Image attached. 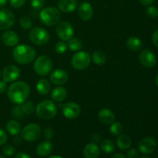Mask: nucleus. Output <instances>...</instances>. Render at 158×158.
Here are the masks:
<instances>
[{
    "mask_svg": "<svg viewBox=\"0 0 158 158\" xmlns=\"http://www.w3.org/2000/svg\"><path fill=\"white\" fill-rule=\"evenodd\" d=\"M30 94V86L27 83L23 81H16L8 88L7 97L12 103L21 105L27 100Z\"/></svg>",
    "mask_w": 158,
    "mask_h": 158,
    "instance_id": "obj_1",
    "label": "nucleus"
},
{
    "mask_svg": "<svg viewBox=\"0 0 158 158\" xmlns=\"http://www.w3.org/2000/svg\"><path fill=\"white\" fill-rule=\"evenodd\" d=\"M36 52L32 46L23 44L15 46L12 51L14 60L19 64L26 65L32 63L35 58Z\"/></svg>",
    "mask_w": 158,
    "mask_h": 158,
    "instance_id": "obj_2",
    "label": "nucleus"
},
{
    "mask_svg": "<svg viewBox=\"0 0 158 158\" xmlns=\"http://www.w3.org/2000/svg\"><path fill=\"white\" fill-rule=\"evenodd\" d=\"M57 113V107L55 103L49 100L40 102L35 107L37 117L43 120H49L53 118Z\"/></svg>",
    "mask_w": 158,
    "mask_h": 158,
    "instance_id": "obj_3",
    "label": "nucleus"
},
{
    "mask_svg": "<svg viewBox=\"0 0 158 158\" xmlns=\"http://www.w3.org/2000/svg\"><path fill=\"white\" fill-rule=\"evenodd\" d=\"M61 18L60 9L53 6L44 8L40 12V19L47 26H52L57 24Z\"/></svg>",
    "mask_w": 158,
    "mask_h": 158,
    "instance_id": "obj_4",
    "label": "nucleus"
},
{
    "mask_svg": "<svg viewBox=\"0 0 158 158\" xmlns=\"http://www.w3.org/2000/svg\"><path fill=\"white\" fill-rule=\"evenodd\" d=\"M33 69L39 76H41V77L47 76L52 72V60L47 56H40L34 62Z\"/></svg>",
    "mask_w": 158,
    "mask_h": 158,
    "instance_id": "obj_5",
    "label": "nucleus"
},
{
    "mask_svg": "<svg viewBox=\"0 0 158 158\" xmlns=\"http://www.w3.org/2000/svg\"><path fill=\"white\" fill-rule=\"evenodd\" d=\"M29 38L35 45L43 46L49 42V34L44 28L35 27L29 31Z\"/></svg>",
    "mask_w": 158,
    "mask_h": 158,
    "instance_id": "obj_6",
    "label": "nucleus"
},
{
    "mask_svg": "<svg viewBox=\"0 0 158 158\" xmlns=\"http://www.w3.org/2000/svg\"><path fill=\"white\" fill-rule=\"evenodd\" d=\"M91 58L89 54L85 51H80L73 55L71 60V65L77 70L86 69L90 63Z\"/></svg>",
    "mask_w": 158,
    "mask_h": 158,
    "instance_id": "obj_7",
    "label": "nucleus"
},
{
    "mask_svg": "<svg viewBox=\"0 0 158 158\" xmlns=\"http://www.w3.org/2000/svg\"><path fill=\"white\" fill-rule=\"evenodd\" d=\"M56 32L59 38L64 42H68L73 37L74 29L72 25L66 21L59 22L56 26Z\"/></svg>",
    "mask_w": 158,
    "mask_h": 158,
    "instance_id": "obj_8",
    "label": "nucleus"
},
{
    "mask_svg": "<svg viewBox=\"0 0 158 158\" xmlns=\"http://www.w3.org/2000/svg\"><path fill=\"white\" fill-rule=\"evenodd\" d=\"M41 128L36 123H29L26 125L21 131L22 138L28 142L35 141L41 135Z\"/></svg>",
    "mask_w": 158,
    "mask_h": 158,
    "instance_id": "obj_9",
    "label": "nucleus"
},
{
    "mask_svg": "<svg viewBox=\"0 0 158 158\" xmlns=\"http://www.w3.org/2000/svg\"><path fill=\"white\" fill-rule=\"evenodd\" d=\"M15 15L8 9H0V30H7L15 23Z\"/></svg>",
    "mask_w": 158,
    "mask_h": 158,
    "instance_id": "obj_10",
    "label": "nucleus"
},
{
    "mask_svg": "<svg viewBox=\"0 0 158 158\" xmlns=\"http://www.w3.org/2000/svg\"><path fill=\"white\" fill-rule=\"evenodd\" d=\"M139 62L146 68H152L157 63V58L154 52L149 49H143L139 54Z\"/></svg>",
    "mask_w": 158,
    "mask_h": 158,
    "instance_id": "obj_11",
    "label": "nucleus"
},
{
    "mask_svg": "<svg viewBox=\"0 0 158 158\" xmlns=\"http://www.w3.org/2000/svg\"><path fill=\"white\" fill-rule=\"evenodd\" d=\"M81 113V107L79 104L74 102H69L63 106V114L66 118L73 120L80 116Z\"/></svg>",
    "mask_w": 158,
    "mask_h": 158,
    "instance_id": "obj_12",
    "label": "nucleus"
},
{
    "mask_svg": "<svg viewBox=\"0 0 158 158\" xmlns=\"http://www.w3.org/2000/svg\"><path fill=\"white\" fill-rule=\"evenodd\" d=\"M2 78L6 83H12L18 80L20 76V69L15 65H9L3 69Z\"/></svg>",
    "mask_w": 158,
    "mask_h": 158,
    "instance_id": "obj_13",
    "label": "nucleus"
},
{
    "mask_svg": "<svg viewBox=\"0 0 158 158\" xmlns=\"http://www.w3.org/2000/svg\"><path fill=\"white\" fill-rule=\"evenodd\" d=\"M157 146V143L155 139L151 137H148L140 140L138 144V148L142 154H152L155 151Z\"/></svg>",
    "mask_w": 158,
    "mask_h": 158,
    "instance_id": "obj_14",
    "label": "nucleus"
},
{
    "mask_svg": "<svg viewBox=\"0 0 158 158\" xmlns=\"http://www.w3.org/2000/svg\"><path fill=\"white\" fill-rule=\"evenodd\" d=\"M69 79L67 72L61 69H56L51 72L50 81L54 85L61 86L65 84Z\"/></svg>",
    "mask_w": 158,
    "mask_h": 158,
    "instance_id": "obj_15",
    "label": "nucleus"
},
{
    "mask_svg": "<svg viewBox=\"0 0 158 158\" xmlns=\"http://www.w3.org/2000/svg\"><path fill=\"white\" fill-rule=\"evenodd\" d=\"M94 15V9L90 3L88 2H83L79 5L78 15L83 21L91 19Z\"/></svg>",
    "mask_w": 158,
    "mask_h": 158,
    "instance_id": "obj_16",
    "label": "nucleus"
},
{
    "mask_svg": "<svg viewBox=\"0 0 158 158\" xmlns=\"http://www.w3.org/2000/svg\"><path fill=\"white\" fill-rule=\"evenodd\" d=\"M2 41L6 46L9 47H15L18 45L19 38L16 32L12 30H5L2 35Z\"/></svg>",
    "mask_w": 158,
    "mask_h": 158,
    "instance_id": "obj_17",
    "label": "nucleus"
},
{
    "mask_svg": "<svg viewBox=\"0 0 158 158\" xmlns=\"http://www.w3.org/2000/svg\"><path fill=\"white\" fill-rule=\"evenodd\" d=\"M98 118L102 123L105 125H110L115 121V115L108 108H103L98 114Z\"/></svg>",
    "mask_w": 158,
    "mask_h": 158,
    "instance_id": "obj_18",
    "label": "nucleus"
},
{
    "mask_svg": "<svg viewBox=\"0 0 158 158\" xmlns=\"http://www.w3.org/2000/svg\"><path fill=\"white\" fill-rule=\"evenodd\" d=\"M57 5L60 11L66 13L74 12L78 6L77 0H59Z\"/></svg>",
    "mask_w": 158,
    "mask_h": 158,
    "instance_id": "obj_19",
    "label": "nucleus"
},
{
    "mask_svg": "<svg viewBox=\"0 0 158 158\" xmlns=\"http://www.w3.org/2000/svg\"><path fill=\"white\" fill-rule=\"evenodd\" d=\"M83 154L85 158H97L100 154V148L96 143H89L84 147Z\"/></svg>",
    "mask_w": 158,
    "mask_h": 158,
    "instance_id": "obj_20",
    "label": "nucleus"
},
{
    "mask_svg": "<svg viewBox=\"0 0 158 158\" xmlns=\"http://www.w3.org/2000/svg\"><path fill=\"white\" fill-rule=\"evenodd\" d=\"M53 145L49 140L43 141L38 145L36 148V153L40 157H45L49 155L52 151Z\"/></svg>",
    "mask_w": 158,
    "mask_h": 158,
    "instance_id": "obj_21",
    "label": "nucleus"
},
{
    "mask_svg": "<svg viewBox=\"0 0 158 158\" xmlns=\"http://www.w3.org/2000/svg\"><path fill=\"white\" fill-rule=\"evenodd\" d=\"M116 144L119 149L125 151L131 148L132 144V140L131 137L127 134H120L116 140Z\"/></svg>",
    "mask_w": 158,
    "mask_h": 158,
    "instance_id": "obj_22",
    "label": "nucleus"
},
{
    "mask_svg": "<svg viewBox=\"0 0 158 158\" xmlns=\"http://www.w3.org/2000/svg\"><path fill=\"white\" fill-rule=\"evenodd\" d=\"M67 96V91L64 87L61 86H56L54 88L51 93L52 100L55 102H61L66 99Z\"/></svg>",
    "mask_w": 158,
    "mask_h": 158,
    "instance_id": "obj_23",
    "label": "nucleus"
},
{
    "mask_svg": "<svg viewBox=\"0 0 158 158\" xmlns=\"http://www.w3.org/2000/svg\"><path fill=\"white\" fill-rule=\"evenodd\" d=\"M36 90L40 95H46L51 90V83L47 79H40L36 84Z\"/></svg>",
    "mask_w": 158,
    "mask_h": 158,
    "instance_id": "obj_24",
    "label": "nucleus"
},
{
    "mask_svg": "<svg viewBox=\"0 0 158 158\" xmlns=\"http://www.w3.org/2000/svg\"><path fill=\"white\" fill-rule=\"evenodd\" d=\"M126 46L130 50L139 51L142 48V42L139 38L136 36H131L127 40Z\"/></svg>",
    "mask_w": 158,
    "mask_h": 158,
    "instance_id": "obj_25",
    "label": "nucleus"
},
{
    "mask_svg": "<svg viewBox=\"0 0 158 158\" xmlns=\"http://www.w3.org/2000/svg\"><path fill=\"white\" fill-rule=\"evenodd\" d=\"M6 131L12 136H17L21 132V125L16 120H11L6 123Z\"/></svg>",
    "mask_w": 158,
    "mask_h": 158,
    "instance_id": "obj_26",
    "label": "nucleus"
},
{
    "mask_svg": "<svg viewBox=\"0 0 158 158\" xmlns=\"http://www.w3.org/2000/svg\"><path fill=\"white\" fill-rule=\"evenodd\" d=\"M100 149L106 154H111L115 151V144L109 139H105L100 143Z\"/></svg>",
    "mask_w": 158,
    "mask_h": 158,
    "instance_id": "obj_27",
    "label": "nucleus"
},
{
    "mask_svg": "<svg viewBox=\"0 0 158 158\" xmlns=\"http://www.w3.org/2000/svg\"><path fill=\"white\" fill-rule=\"evenodd\" d=\"M92 60L95 64L102 66L106 62V56L101 51H95L92 55Z\"/></svg>",
    "mask_w": 158,
    "mask_h": 158,
    "instance_id": "obj_28",
    "label": "nucleus"
},
{
    "mask_svg": "<svg viewBox=\"0 0 158 158\" xmlns=\"http://www.w3.org/2000/svg\"><path fill=\"white\" fill-rule=\"evenodd\" d=\"M68 48L71 51H79L83 48V43L78 38H73L68 41Z\"/></svg>",
    "mask_w": 158,
    "mask_h": 158,
    "instance_id": "obj_29",
    "label": "nucleus"
},
{
    "mask_svg": "<svg viewBox=\"0 0 158 158\" xmlns=\"http://www.w3.org/2000/svg\"><path fill=\"white\" fill-rule=\"evenodd\" d=\"M21 108L24 114H27V115L33 114V112L35 110L33 103L32 101H29V100H26L24 103H22Z\"/></svg>",
    "mask_w": 158,
    "mask_h": 158,
    "instance_id": "obj_30",
    "label": "nucleus"
},
{
    "mask_svg": "<svg viewBox=\"0 0 158 158\" xmlns=\"http://www.w3.org/2000/svg\"><path fill=\"white\" fill-rule=\"evenodd\" d=\"M110 128V132L114 136H118L121 134L123 131V126L120 122L114 121V123H111Z\"/></svg>",
    "mask_w": 158,
    "mask_h": 158,
    "instance_id": "obj_31",
    "label": "nucleus"
},
{
    "mask_svg": "<svg viewBox=\"0 0 158 158\" xmlns=\"http://www.w3.org/2000/svg\"><path fill=\"white\" fill-rule=\"evenodd\" d=\"M19 24L21 27L25 30H29L32 29V20L27 16H23L20 19Z\"/></svg>",
    "mask_w": 158,
    "mask_h": 158,
    "instance_id": "obj_32",
    "label": "nucleus"
},
{
    "mask_svg": "<svg viewBox=\"0 0 158 158\" xmlns=\"http://www.w3.org/2000/svg\"><path fill=\"white\" fill-rule=\"evenodd\" d=\"M68 46L64 41H60L56 44L55 50L58 54H63L67 51Z\"/></svg>",
    "mask_w": 158,
    "mask_h": 158,
    "instance_id": "obj_33",
    "label": "nucleus"
},
{
    "mask_svg": "<svg viewBox=\"0 0 158 158\" xmlns=\"http://www.w3.org/2000/svg\"><path fill=\"white\" fill-rule=\"evenodd\" d=\"M30 5L34 9L40 10L46 5V0H30Z\"/></svg>",
    "mask_w": 158,
    "mask_h": 158,
    "instance_id": "obj_34",
    "label": "nucleus"
},
{
    "mask_svg": "<svg viewBox=\"0 0 158 158\" xmlns=\"http://www.w3.org/2000/svg\"><path fill=\"white\" fill-rule=\"evenodd\" d=\"M11 114H12V117H13L14 118H16V119L22 118V117H23V115H24V113H23L20 105H19V106H15V107L12 110Z\"/></svg>",
    "mask_w": 158,
    "mask_h": 158,
    "instance_id": "obj_35",
    "label": "nucleus"
},
{
    "mask_svg": "<svg viewBox=\"0 0 158 158\" xmlns=\"http://www.w3.org/2000/svg\"><path fill=\"white\" fill-rule=\"evenodd\" d=\"M146 13L151 18H157L158 16V9L155 6H149L146 9Z\"/></svg>",
    "mask_w": 158,
    "mask_h": 158,
    "instance_id": "obj_36",
    "label": "nucleus"
},
{
    "mask_svg": "<svg viewBox=\"0 0 158 158\" xmlns=\"http://www.w3.org/2000/svg\"><path fill=\"white\" fill-rule=\"evenodd\" d=\"M2 153L4 155L9 157V156H12L15 154V149L13 146L8 144V145H6L5 147H3Z\"/></svg>",
    "mask_w": 158,
    "mask_h": 158,
    "instance_id": "obj_37",
    "label": "nucleus"
},
{
    "mask_svg": "<svg viewBox=\"0 0 158 158\" xmlns=\"http://www.w3.org/2000/svg\"><path fill=\"white\" fill-rule=\"evenodd\" d=\"M26 1V0H9V3L13 8L19 9L24 6Z\"/></svg>",
    "mask_w": 158,
    "mask_h": 158,
    "instance_id": "obj_38",
    "label": "nucleus"
},
{
    "mask_svg": "<svg viewBox=\"0 0 158 158\" xmlns=\"http://www.w3.org/2000/svg\"><path fill=\"white\" fill-rule=\"evenodd\" d=\"M43 135L47 140H51L54 136V131L51 127H47L43 131Z\"/></svg>",
    "mask_w": 158,
    "mask_h": 158,
    "instance_id": "obj_39",
    "label": "nucleus"
},
{
    "mask_svg": "<svg viewBox=\"0 0 158 158\" xmlns=\"http://www.w3.org/2000/svg\"><path fill=\"white\" fill-rule=\"evenodd\" d=\"M8 136L6 131L0 128V146L4 145L7 142Z\"/></svg>",
    "mask_w": 158,
    "mask_h": 158,
    "instance_id": "obj_40",
    "label": "nucleus"
},
{
    "mask_svg": "<svg viewBox=\"0 0 158 158\" xmlns=\"http://www.w3.org/2000/svg\"><path fill=\"white\" fill-rule=\"evenodd\" d=\"M138 156V151L135 148H131L127 153V158H137Z\"/></svg>",
    "mask_w": 158,
    "mask_h": 158,
    "instance_id": "obj_41",
    "label": "nucleus"
},
{
    "mask_svg": "<svg viewBox=\"0 0 158 158\" xmlns=\"http://www.w3.org/2000/svg\"><path fill=\"white\" fill-rule=\"evenodd\" d=\"M152 41L153 43H154V46H155L157 48H158V29L157 30H156L155 32H154V34H153Z\"/></svg>",
    "mask_w": 158,
    "mask_h": 158,
    "instance_id": "obj_42",
    "label": "nucleus"
},
{
    "mask_svg": "<svg viewBox=\"0 0 158 158\" xmlns=\"http://www.w3.org/2000/svg\"><path fill=\"white\" fill-rule=\"evenodd\" d=\"M7 89V84L4 80H0V94H3Z\"/></svg>",
    "mask_w": 158,
    "mask_h": 158,
    "instance_id": "obj_43",
    "label": "nucleus"
},
{
    "mask_svg": "<svg viewBox=\"0 0 158 158\" xmlns=\"http://www.w3.org/2000/svg\"><path fill=\"white\" fill-rule=\"evenodd\" d=\"M14 158H32L29 155H28L27 154H25V153L23 152H19V153H17L15 154V157Z\"/></svg>",
    "mask_w": 158,
    "mask_h": 158,
    "instance_id": "obj_44",
    "label": "nucleus"
},
{
    "mask_svg": "<svg viewBox=\"0 0 158 158\" xmlns=\"http://www.w3.org/2000/svg\"><path fill=\"white\" fill-rule=\"evenodd\" d=\"M140 3L144 6H149L154 3V0H140Z\"/></svg>",
    "mask_w": 158,
    "mask_h": 158,
    "instance_id": "obj_45",
    "label": "nucleus"
},
{
    "mask_svg": "<svg viewBox=\"0 0 158 158\" xmlns=\"http://www.w3.org/2000/svg\"><path fill=\"white\" fill-rule=\"evenodd\" d=\"M93 140H94L95 143H97L100 140V138H101V136L99 134H94V136H93Z\"/></svg>",
    "mask_w": 158,
    "mask_h": 158,
    "instance_id": "obj_46",
    "label": "nucleus"
},
{
    "mask_svg": "<svg viewBox=\"0 0 158 158\" xmlns=\"http://www.w3.org/2000/svg\"><path fill=\"white\" fill-rule=\"evenodd\" d=\"M111 158H126V157H125V156H123L122 154H119V153H117V154H114V155L111 157Z\"/></svg>",
    "mask_w": 158,
    "mask_h": 158,
    "instance_id": "obj_47",
    "label": "nucleus"
},
{
    "mask_svg": "<svg viewBox=\"0 0 158 158\" xmlns=\"http://www.w3.org/2000/svg\"><path fill=\"white\" fill-rule=\"evenodd\" d=\"M8 0H0V8H2L7 4Z\"/></svg>",
    "mask_w": 158,
    "mask_h": 158,
    "instance_id": "obj_48",
    "label": "nucleus"
},
{
    "mask_svg": "<svg viewBox=\"0 0 158 158\" xmlns=\"http://www.w3.org/2000/svg\"><path fill=\"white\" fill-rule=\"evenodd\" d=\"M49 158H63V157L58 155H53V156H50Z\"/></svg>",
    "mask_w": 158,
    "mask_h": 158,
    "instance_id": "obj_49",
    "label": "nucleus"
},
{
    "mask_svg": "<svg viewBox=\"0 0 158 158\" xmlns=\"http://www.w3.org/2000/svg\"><path fill=\"white\" fill-rule=\"evenodd\" d=\"M155 82H156V84H157V86H158V75L157 76V77H156Z\"/></svg>",
    "mask_w": 158,
    "mask_h": 158,
    "instance_id": "obj_50",
    "label": "nucleus"
},
{
    "mask_svg": "<svg viewBox=\"0 0 158 158\" xmlns=\"http://www.w3.org/2000/svg\"><path fill=\"white\" fill-rule=\"evenodd\" d=\"M140 158H151V157H148V156H142V157H140Z\"/></svg>",
    "mask_w": 158,
    "mask_h": 158,
    "instance_id": "obj_51",
    "label": "nucleus"
},
{
    "mask_svg": "<svg viewBox=\"0 0 158 158\" xmlns=\"http://www.w3.org/2000/svg\"><path fill=\"white\" fill-rule=\"evenodd\" d=\"M0 158H6L4 157V156H2V155H0Z\"/></svg>",
    "mask_w": 158,
    "mask_h": 158,
    "instance_id": "obj_52",
    "label": "nucleus"
},
{
    "mask_svg": "<svg viewBox=\"0 0 158 158\" xmlns=\"http://www.w3.org/2000/svg\"><path fill=\"white\" fill-rule=\"evenodd\" d=\"M0 77H1V71H0Z\"/></svg>",
    "mask_w": 158,
    "mask_h": 158,
    "instance_id": "obj_53",
    "label": "nucleus"
},
{
    "mask_svg": "<svg viewBox=\"0 0 158 158\" xmlns=\"http://www.w3.org/2000/svg\"><path fill=\"white\" fill-rule=\"evenodd\" d=\"M0 42H1V38H0Z\"/></svg>",
    "mask_w": 158,
    "mask_h": 158,
    "instance_id": "obj_54",
    "label": "nucleus"
}]
</instances>
